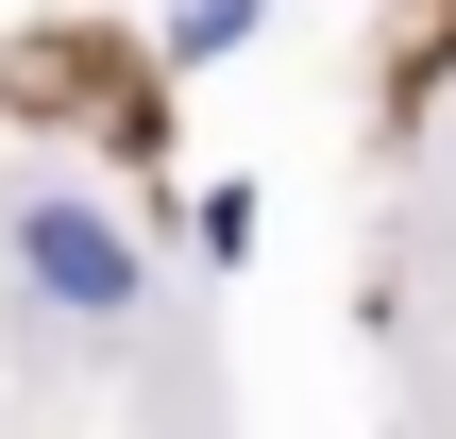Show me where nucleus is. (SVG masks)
Listing matches in <instances>:
<instances>
[{
  "mask_svg": "<svg viewBox=\"0 0 456 439\" xmlns=\"http://www.w3.org/2000/svg\"><path fill=\"white\" fill-rule=\"evenodd\" d=\"M0 271H17V305H34L51 338H135V321H152V237H135L102 186H68V169L0 186Z\"/></svg>",
  "mask_w": 456,
  "mask_h": 439,
  "instance_id": "nucleus-1",
  "label": "nucleus"
},
{
  "mask_svg": "<svg viewBox=\"0 0 456 439\" xmlns=\"http://www.w3.org/2000/svg\"><path fill=\"white\" fill-rule=\"evenodd\" d=\"M186 254L237 271V254H254V186H203V203H186Z\"/></svg>",
  "mask_w": 456,
  "mask_h": 439,
  "instance_id": "nucleus-2",
  "label": "nucleus"
},
{
  "mask_svg": "<svg viewBox=\"0 0 456 439\" xmlns=\"http://www.w3.org/2000/svg\"><path fill=\"white\" fill-rule=\"evenodd\" d=\"M254 17H271V0H169V51H186V68H203V51H237V34H254Z\"/></svg>",
  "mask_w": 456,
  "mask_h": 439,
  "instance_id": "nucleus-3",
  "label": "nucleus"
}]
</instances>
